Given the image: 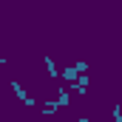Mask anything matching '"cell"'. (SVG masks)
Listing matches in <instances>:
<instances>
[{
    "label": "cell",
    "instance_id": "1",
    "mask_svg": "<svg viewBox=\"0 0 122 122\" xmlns=\"http://www.w3.org/2000/svg\"><path fill=\"white\" fill-rule=\"evenodd\" d=\"M9 85H11V91L17 94V99H20V102H23V105H26V108H34V102H37V99H31L29 94H26V88H23V85H20V82H17V80H11V82H9Z\"/></svg>",
    "mask_w": 122,
    "mask_h": 122
},
{
    "label": "cell",
    "instance_id": "2",
    "mask_svg": "<svg viewBox=\"0 0 122 122\" xmlns=\"http://www.w3.org/2000/svg\"><path fill=\"white\" fill-rule=\"evenodd\" d=\"M57 105L60 108H68L71 105V91L68 88H57Z\"/></svg>",
    "mask_w": 122,
    "mask_h": 122
},
{
    "label": "cell",
    "instance_id": "3",
    "mask_svg": "<svg viewBox=\"0 0 122 122\" xmlns=\"http://www.w3.org/2000/svg\"><path fill=\"white\" fill-rule=\"evenodd\" d=\"M60 77H62V80H68V82H77V77H80V71H77L74 65H68V68H62V71H60Z\"/></svg>",
    "mask_w": 122,
    "mask_h": 122
},
{
    "label": "cell",
    "instance_id": "4",
    "mask_svg": "<svg viewBox=\"0 0 122 122\" xmlns=\"http://www.w3.org/2000/svg\"><path fill=\"white\" fill-rule=\"evenodd\" d=\"M43 62H46V71H48V77H54V80H57V77H60V71H57V65H54V60H51V57L46 54V57H43Z\"/></svg>",
    "mask_w": 122,
    "mask_h": 122
},
{
    "label": "cell",
    "instance_id": "5",
    "mask_svg": "<svg viewBox=\"0 0 122 122\" xmlns=\"http://www.w3.org/2000/svg\"><path fill=\"white\" fill-rule=\"evenodd\" d=\"M60 111V105H57V99H48L46 105H43V117H51V114H57Z\"/></svg>",
    "mask_w": 122,
    "mask_h": 122
},
{
    "label": "cell",
    "instance_id": "6",
    "mask_svg": "<svg viewBox=\"0 0 122 122\" xmlns=\"http://www.w3.org/2000/svg\"><path fill=\"white\" fill-rule=\"evenodd\" d=\"M71 94H77V97H85V94H88V88H82V85L71 82Z\"/></svg>",
    "mask_w": 122,
    "mask_h": 122
},
{
    "label": "cell",
    "instance_id": "7",
    "mask_svg": "<svg viewBox=\"0 0 122 122\" xmlns=\"http://www.w3.org/2000/svg\"><path fill=\"white\" fill-rule=\"evenodd\" d=\"M111 114H114V122H122V105H119V102L114 105V111H111Z\"/></svg>",
    "mask_w": 122,
    "mask_h": 122
},
{
    "label": "cell",
    "instance_id": "8",
    "mask_svg": "<svg viewBox=\"0 0 122 122\" xmlns=\"http://www.w3.org/2000/svg\"><path fill=\"white\" fill-rule=\"evenodd\" d=\"M88 82H91V77H88V74H80V77H77V85H82V88H88Z\"/></svg>",
    "mask_w": 122,
    "mask_h": 122
},
{
    "label": "cell",
    "instance_id": "9",
    "mask_svg": "<svg viewBox=\"0 0 122 122\" xmlns=\"http://www.w3.org/2000/svg\"><path fill=\"white\" fill-rule=\"evenodd\" d=\"M74 68H77V71H80V74H88V62H82V60L77 62V65H74Z\"/></svg>",
    "mask_w": 122,
    "mask_h": 122
},
{
    "label": "cell",
    "instance_id": "10",
    "mask_svg": "<svg viewBox=\"0 0 122 122\" xmlns=\"http://www.w3.org/2000/svg\"><path fill=\"white\" fill-rule=\"evenodd\" d=\"M3 65H6V54H0V68H3Z\"/></svg>",
    "mask_w": 122,
    "mask_h": 122
},
{
    "label": "cell",
    "instance_id": "11",
    "mask_svg": "<svg viewBox=\"0 0 122 122\" xmlns=\"http://www.w3.org/2000/svg\"><path fill=\"white\" fill-rule=\"evenodd\" d=\"M77 122H88V117H80V119H77Z\"/></svg>",
    "mask_w": 122,
    "mask_h": 122
}]
</instances>
